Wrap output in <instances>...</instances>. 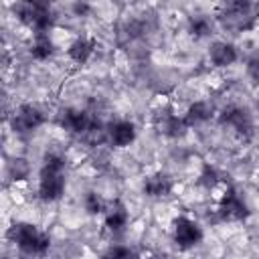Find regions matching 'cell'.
<instances>
[{
	"label": "cell",
	"mask_w": 259,
	"mask_h": 259,
	"mask_svg": "<svg viewBox=\"0 0 259 259\" xmlns=\"http://www.w3.org/2000/svg\"><path fill=\"white\" fill-rule=\"evenodd\" d=\"M28 174H30V166H28V162L24 158H12L8 162V176L12 180H16V182L18 180H26Z\"/></svg>",
	"instance_id": "cell-21"
},
{
	"label": "cell",
	"mask_w": 259,
	"mask_h": 259,
	"mask_svg": "<svg viewBox=\"0 0 259 259\" xmlns=\"http://www.w3.org/2000/svg\"><path fill=\"white\" fill-rule=\"evenodd\" d=\"M67 188V156L63 152H47L38 170L36 194L42 202H57L63 198Z\"/></svg>",
	"instance_id": "cell-1"
},
{
	"label": "cell",
	"mask_w": 259,
	"mask_h": 259,
	"mask_svg": "<svg viewBox=\"0 0 259 259\" xmlns=\"http://www.w3.org/2000/svg\"><path fill=\"white\" fill-rule=\"evenodd\" d=\"M105 134H107V142L113 148H127L136 142L138 138V130L136 123L130 119H113L105 125Z\"/></svg>",
	"instance_id": "cell-11"
},
{
	"label": "cell",
	"mask_w": 259,
	"mask_h": 259,
	"mask_svg": "<svg viewBox=\"0 0 259 259\" xmlns=\"http://www.w3.org/2000/svg\"><path fill=\"white\" fill-rule=\"evenodd\" d=\"M154 127L160 136H164L168 140H180L190 130L184 115H178L172 107H162L154 113Z\"/></svg>",
	"instance_id": "cell-10"
},
{
	"label": "cell",
	"mask_w": 259,
	"mask_h": 259,
	"mask_svg": "<svg viewBox=\"0 0 259 259\" xmlns=\"http://www.w3.org/2000/svg\"><path fill=\"white\" fill-rule=\"evenodd\" d=\"M57 121L59 125L75 136V138H81L85 142H89L91 146H97L99 142L107 140V134H105V125L89 111L85 109H79V107H65L59 111L57 115Z\"/></svg>",
	"instance_id": "cell-2"
},
{
	"label": "cell",
	"mask_w": 259,
	"mask_h": 259,
	"mask_svg": "<svg viewBox=\"0 0 259 259\" xmlns=\"http://www.w3.org/2000/svg\"><path fill=\"white\" fill-rule=\"evenodd\" d=\"M217 214L225 223H243L251 214V210H249V204H247L245 196L235 186H229L223 192V196L219 198Z\"/></svg>",
	"instance_id": "cell-8"
},
{
	"label": "cell",
	"mask_w": 259,
	"mask_h": 259,
	"mask_svg": "<svg viewBox=\"0 0 259 259\" xmlns=\"http://www.w3.org/2000/svg\"><path fill=\"white\" fill-rule=\"evenodd\" d=\"M71 10H73V14H75V16L85 18V16H89V14H91V4H89L87 0H75V2H73V6H71Z\"/></svg>",
	"instance_id": "cell-23"
},
{
	"label": "cell",
	"mask_w": 259,
	"mask_h": 259,
	"mask_svg": "<svg viewBox=\"0 0 259 259\" xmlns=\"http://www.w3.org/2000/svg\"><path fill=\"white\" fill-rule=\"evenodd\" d=\"M257 111H259V99H257Z\"/></svg>",
	"instance_id": "cell-25"
},
{
	"label": "cell",
	"mask_w": 259,
	"mask_h": 259,
	"mask_svg": "<svg viewBox=\"0 0 259 259\" xmlns=\"http://www.w3.org/2000/svg\"><path fill=\"white\" fill-rule=\"evenodd\" d=\"M219 125L231 130L239 140H249L253 136V115L243 105H227L219 113Z\"/></svg>",
	"instance_id": "cell-6"
},
{
	"label": "cell",
	"mask_w": 259,
	"mask_h": 259,
	"mask_svg": "<svg viewBox=\"0 0 259 259\" xmlns=\"http://www.w3.org/2000/svg\"><path fill=\"white\" fill-rule=\"evenodd\" d=\"M172 190H174V180L164 170H156L142 180V192H144V196H148L152 200L166 198L172 194Z\"/></svg>",
	"instance_id": "cell-12"
},
{
	"label": "cell",
	"mask_w": 259,
	"mask_h": 259,
	"mask_svg": "<svg viewBox=\"0 0 259 259\" xmlns=\"http://www.w3.org/2000/svg\"><path fill=\"white\" fill-rule=\"evenodd\" d=\"M212 113H214L212 103H208V101H204V99H198V101H194V103L188 105V109H186V113H184V119H186V123H188L190 127H196V125L206 123V121L212 117Z\"/></svg>",
	"instance_id": "cell-16"
},
{
	"label": "cell",
	"mask_w": 259,
	"mask_h": 259,
	"mask_svg": "<svg viewBox=\"0 0 259 259\" xmlns=\"http://www.w3.org/2000/svg\"><path fill=\"white\" fill-rule=\"evenodd\" d=\"M245 73H247V79L259 87V55L251 57L247 61V67H245Z\"/></svg>",
	"instance_id": "cell-22"
},
{
	"label": "cell",
	"mask_w": 259,
	"mask_h": 259,
	"mask_svg": "<svg viewBox=\"0 0 259 259\" xmlns=\"http://www.w3.org/2000/svg\"><path fill=\"white\" fill-rule=\"evenodd\" d=\"M221 180H223V174H221V170H219L217 166H212V164H204V166L200 168V172H198V178H196L198 186H202L204 190H212Z\"/></svg>",
	"instance_id": "cell-20"
},
{
	"label": "cell",
	"mask_w": 259,
	"mask_h": 259,
	"mask_svg": "<svg viewBox=\"0 0 259 259\" xmlns=\"http://www.w3.org/2000/svg\"><path fill=\"white\" fill-rule=\"evenodd\" d=\"M219 24L235 34L253 30L259 22V2L257 0H223L217 12Z\"/></svg>",
	"instance_id": "cell-3"
},
{
	"label": "cell",
	"mask_w": 259,
	"mask_h": 259,
	"mask_svg": "<svg viewBox=\"0 0 259 259\" xmlns=\"http://www.w3.org/2000/svg\"><path fill=\"white\" fill-rule=\"evenodd\" d=\"M47 121L45 111L34 103H22L18 105L10 115V130L16 136H30L38 127H42Z\"/></svg>",
	"instance_id": "cell-7"
},
{
	"label": "cell",
	"mask_w": 259,
	"mask_h": 259,
	"mask_svg": "<svg viewBox=\"0 0 259 259\" xmlns=\"http://www.w3.org/2000/svg\"><path fill=\"white\" fill-rule=\"evenodd\" d=\"M12 16L32 30V34L49 32L55 26V10L51 6V0H16L10 6Z\"/></svg>",
	"instance_id": "cell-4"
},
{
	"label": "cell",
	"mask_w": 259,
	"mask_h": 259,
	"mask_svg": "<svg viewBox=\"0 0 259 259\" xmlns=\"http://www.w3.org/2000/svg\"><path fill=\"white\" fill-rule=\"evenodd\" d=\"M6 239L24 255H34V257H40V255H47L49 249H51V237L49 233L40 231L36 225L32 223H26V221H18V223H12L6 231Z\"/></svg>",
	"instance_id": "cell-5"
},
{
	"label": "cell",
	"mask_w": 259,
	"mask_h": 259,
	"mask_svg": "<svg viewBox=\"0 0 259 259\" xmlns=\"http://www.w3.org/2000/svg\"><path fill=\"white\" fill-rule=\"evenodd\" d=\"M103 223H105V229L109 233H123L127 223H130V210L127 206L121 202V200H113L107 204L105 212H103Z\"/></svg>",
	"instance_id": "cell-14"
},
{
	"label": "cell",
	"mask_w": 259,
	"mask_h": 259,
	"mask_svg": "<svg viewBox=\"0 0 259 259\" xmlns=\"http://www.w3.org/2000/svg\"><path fill=\"white\" fill-rule=\"evenodd\" d=\"M202 237H204L202 227L194 219L180 214L172 221V241L178 249H182V251L192 249V247L200 245Z\"/></svg>",
	"instance_id": "cell-9"
},
{
	"label": "cell",
	"mask_w": 259,
	"mask_h": 259,
	"mask_svg": "<svg viewBox=\"0 0 259 259\" xmlns=\"http://www.w3.org/2000/svg\"><path fill=\"white\" fill-rule=\"evenodd\" d=\"M107 208V202L105 198L97 192V190H87L83 194V210L89 214V217H97V214H103Z\"/></svg>",
	"instance_id": "cell-19"
},
{
	"label": "cell",
	"mask_w": 259,
	"mask_h": 259,
	"mask_svg": "<svg viewBox=\"0 0 259 259\" xmlns=\"http://www.w3.org/2000/svg\"><path fill=\"white\" fill-rule=\"evenodd\" d=\"M57 47L53 42V38L49 36V32H40V34H34L30 47H28V53L34 61H49L53 55H55Z\"/></svg>",
	"instance_id": "cell-17"
},
{
	"label": "cell",
	"mask_w": 259,
	"mask_h": 259,
	"mask_svg": "<svg viewBox=\"0 0 259 259\" xmlns=\"http://www.w3.org/2000/svg\"><path fill=\"white\" fill-rule=\"evenodd\" d=\"M95 49H97V42H95L93 38H89V36H79V38H75V40L69 45L67 57H69L73 63H77V65H85V63L93 57Z\"/></svg>",
	"instance_id": "cell-15"
},
{
	"label": "cell",
	"mask_w": 259,
	"mask_h": 259,
	"mask_svg": "<svg viewBox=\"0 0 259 259\" xmlns=\"http://www.w3.org/2000/svg\"><path fill=\"white\" fill-rule=\"evenodd\" d=\"M186 30L192 38H208L214 32V22L208 18V14H192L188 16Z\"/></svg>",
	"instance_id": "cell-18"
},
{
	"label": "cell",
	"mask_w": 259,
	"mask_h": 259,
	"mask_svg": "<svg viewBox=\"0 0 259 259\" xmlns=\"http://www.w3.org/2000/svg\"><path fill=\"white\" fill-rule=\"evenodd\" d=\"M105 255H109V257H130V255H134V251L130 247H123V245H113L105 251Z\"/></svg>",
	"instance_id": "cell-24"
},
{
	"label": "cell",
	"mask_w": 259,
	"mask_h": 259,
	"mask_svg": "<svg viewBox=\"0 0 259 259\" xmlns=\"http://www.w3.org/2000/svg\"><path fill=\"white\" fill-rule=\"evenodd\" d=\"M208 61L212 67L225 69V67H231L239 61V51L229 40H214L208 47Z\"/></svg>",
	"instance_id": "cell-13"
}]
</instances>
